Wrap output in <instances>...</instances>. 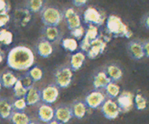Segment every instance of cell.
<instances>
[{
  "mask_svg": "<svg viewBox=\"0 0 149 124\" xmlns=\"http://www.w3.org/2000/svg\"><path fill=\"white\" fill-rule=\"evenodd\" d=\"M34 60V55L30 48L17 46L13 48L8 53L7 64L15 71H26L31 68Z\"/></svg>",
  "mask_w": 149,
  "mask_h": 124,
  "instance_id": "obj_1",
  "label": "cell"
},
{
  "mask_svg": "<svg viewBox=\"0 0 149 124\" xmlns=\"http://www.w3.org/2000/svg\"><path fill=\"white\" fill-rule=\"evenodd\" d=\"M106 30L108 33L114 38H129L132 37L131 31L122 19L117 15H111L106 20Z\"/></svg>",
  "mask_w": 149,
  "mask_h": 124,
  "instance_id": "obj_2",
  "label": "cell"
},
{
  "mask_svg": "<svg viewBox=\"0 0 149 124\" xmlns=\"http://www.w3.org/2000/svg\"><path fill=\"white\" fill-rule=\"evenodd\" d=\"M63 15L55 7H45L41 12L42 23L47 26H58L62 20Z\"/></svg>",
  "mask_w": 149,
  "mask_h": 124,
  "instance_id": "obj_3",
  "label": "cell"
},
{
  "mask_svg": "<svg viewBox=\"0 0 149 124\" xmlns=\"http://www.w3.org/2000/svg\"><path fill=\"white\" fill-rule=\"evenodd\" d=\"M110 36L100 35L97 39L92 42L90 47L86 52L87 57L90 59H95L101 55L104 52V50L107 46V43L110 42Z\"/></svg>",
  "mask_w": 149,
  "mask_h": 124,
  "instance_id": "obj_4",
  "label": "cell"
},
{
  "mask_svg": "<svg viewBox=\"0 0 149 124\" xmlns=\"http://www.w3.org/2000/svg\"><path fill=\"white\" fill-rule=\"evenodd\" d=\"M73 79V71L69 66L58 68L55 73V85L58 88H68Z\"/></svg>",
  "mask_w": 149,
  "mask_h": 124,
  "instance_id": "obj_5",
  "label": "cell"
},
{
  "mask_svg": "<svg viewBox=\"0 0 149 124\" xmlns=\"http://www.w3.org/2000/svg\"><path fill=\"white\" fill-rule=\"evenodd\" d=\"M127 52L130 57L135 60H140L145 57L143 43L139 39H132L127 44Z\"/></svg>",
  "mask_w": 149,
  "mask_h": 124,
  "instance_id": "obj_6",
  "label": "cell"
},
{
  "mask_svg": "<svg viewBox=\"0 0 149 124\" xmlns=\"http://www.w3.org/2000/svg\"><path fill=\"white\" fill-rule=\"evenodd\" d=\"M106 95L100 90H94L87 94L84 99V103L87 107L91 109H97L101 107L106 102Z\"/></svg>",
  "mask_w": 149,
  "mask_h": 124,
  "instance_id": "obj_7",
  "label": "cell"
},
{
  "mask_svg": "<svg viewBox=\"0 0 149 124\" xmlns=\"http://www.w3.org/2000/svg\"><path fill=\"white\" fill-rule=\"evenodd\" d=\"M84 20L87 24L98 26L103 24L105 17L99 10L94 7H89L84 12Z\"/></svg>",
  "mask_w": 149,
  "mask_h": 124,
  "instance_id": "obj_8",
  "label": "cell"
},
{
  "mask_svg": "<svg viewBox=\"0 0 149 124\" xmlns=\"http://www.w3.org/2000/svg\"><path fill=\"white\" fill-rule=\"evenodd\" d=\"M101 113L106 118L109 120H114L120 114L121 111L116 102L111 99L106 100L101 106Z\"/></svg>",
  "mask_w": 149,
  "mask_h": 124,
  "instance_id": "obj_9",
  "label": "cell"
},
{
  "mask_svg": "<svg viewBox=\"0 0 149 124\" xmlns=\"http://www.w3.org/2000/svg\"><path fill=\"white\" fill-rule=\"evenodd\" d=\"M100 36L98 33V28L97 26L89 25L87 30L85 31L84 37L81 39V42L80 43V48L81 51L84 52H87L89 48L90 47L91 43L93 41L97 39V37Z\"/></svg>",
  "mask_w": 149,
  "mask_h": 124,
  "instance_id": "obj_10",
  "label": "cell"
},
{
  "mask_svg": "<svg viewBox=\"0 0 149 124\" xmlns=\"http://www.w3.org/2000/svg\"><path fill=\"white\" fill-rule=\"evenodd\" d=\"M59 89L55 84H48L41 91V100L45 104H52L58 100Z\"/></svg>",
  "mask_w": 149,
  "mask_h": 124,
  "instance_id": "obj_11",
  "label": "cell"
},
{
  "mask_svg": "<svg viewBox=\"0 0 149 124\" xmlns=\"http://www.w3.org/2000/svg\"><path fill=\"white\" fill-rule=\"evenodd\" d=\"M134 97L130 91H123L117 97L116 103L121 113H127L134 106Z\"/></svg>",
  "mask_w": 149,
  "mask_h": 124,
  "instance_id": "obj_12",
  "label": "cell"
},
{
  "mask_svg": "<svg viewBox=\"0 0 149 124\" xmlns=\"http://www.w3.org/2000/svg\"><path fill=\"white\" fill-rule=\"evenodd\" d=\"M74 117L71 107L66 104H61L55 109V120L63 124L69 122Z\"/></svg>",
  "mask_w": 149,
  "mask_h": 124,
  "instance_id": "obj_13",
  "label": "cell"
},
{
  "mask_svg": "<svg viewBox=\"0 0 149 124\" xmlns=\"http://www.w3.org/2000/svg\"><path fill=\"white\" fill-rule=\"evenodd\" d=\"M63 17L69 30H73L81 27V17L73 8H67L63 13Z\"/></svg>",
  "mask_w": 149,
  "mask_h": 124,
  "instance_id": "obj_14",
  "label": "cell"
},
{
  "mask_svg": "<svg viewBox=\"0 0 149 124\" xmlns=\"http://www.w3.org/2000/svg\"><path fill=\"white\" fill-rule=\"evenodd\" d=\"M36 50L38 55L43 58L49 57L53 52V47L52 43L42 37L39 39L36 43Z\"/></svg>",
  "mask_w": 149,
  "mask_h": 124,
  "instance_id": "obj_15",
  "label": "cell"
},
{
  "mask_svg": "<svg viewBox=\"0 0 149 124\" xmlns=\"http://www.w3.org/2000/svg\"><path fill=\"white\" fill-rule=\"evenodd\" d=\"M37 116L41 121L48 123L55 119V110L49 105H42L38 109Z\"/></svg>",
  "mask_w": 149,
  "mask_h": 124,
  "instance_id": "obj_16",
  "label": "cell"
},
{
  "mask_svg": "<svg viewBox=\"0 0 149 124\" xmlns=\"http://www.w3.org/2000/svg\"><path fill=\"white\" fill-rule=\"evenodd\" d=\"M44 38L50 43H55L61 39V30L58 26H45L42 28Z\"/></svg>",
  "mask_w": 149,
  "mask_h": 124,
  "instance_id": "obj_17",
  "label": "cell"
},
{
  "mask_svg": "<svg viewBox=\"0 0 149 124\" xmlns=\"http://www.w3.org/2000/svg\"><path fill=\"white\" fill-rule=\"evenodd\" d=\"M111 82V80L108 77L104 71H99L93 77V85L96 90L106 89V87Z\"/></svg>",
  "mask_w": 149,
  "mask_h": 124,
  "instance_id": "obj_18",
  "label": "cell"
},
{
  "mask_svg": "<svg viewBox=\"0 0 149 124\" xmlns=\"http://www.w3.org/2000/svg\"><path fill=\"white\" fill-rule=\"evenodd\" d=\"M103 71L106 73V75L111 80V81L115 83L116 81H120L123 76V71L121 69L120 67L118 66L116 64H109L106 65Z\"/></svg>",
  "mask_w": 149,
  "mask_h": 124,
  "instance_id": "obj_19",
  "label": "cell"
},
{
  "mask_svg": "<svg viewBox=\"0 0 149 124\" xmlns=\"http://www.w3.org/2000/svg\"><path fill=\"white\" fill-rule=\"evenodd\" d=\"M86 56L83 52H77L73 54L70 59V68L73 71H77L83 66Z\"/></svg>",
  "mask_w": 149,
  "mask_h": 124,
  "instance_id": "obj_20",
  "label": "cell"
},
{
  "mask_svg": "<svg viewBox=\"0 0 149 124\" xmlns=\"http://www.w3.org/2000/svg\"><path fill=\"white\" fill-rule=\"evenodd\" d=\"M73 116L77 119H82L85 116L87 110V106L86 105L84 101L77 100L74 102L71 105Z\"/></svg>",
  "mask_w": 149,
  "mask_h": 124,
  "instance_id": "obj_21",
  "label": "cell"
},
{
  "mask_svg": "<svg viewBox=\"0 0 149 124\" xmlns=\"http://www.w3.org/2000/svg\"><path fill=\"white\" fill-rule=\"evenodd\" d=\"M27 105L32 106L37 104L41 100V91L33 86L28 89L27 94L25 97Z\"/></svg>",
  "mask_w": 149,
  "mask_h": 124,
  "instance_id": "obj_22",
  "label": "cell"
},
{
  "mask_svg": "<svg viewBox=\"0 0 149 124\" xmlns=\"http://www.w3.org/2000/svg\"><path fill=\"white\" fill-rule=\"evenodd\" d=\"M13 105L5 98L0 99V117L4 119L11 118L13 115Z\"/></svg>",
  "mask_w": 149,
  "mask_h": 124,
  "instance_id": "obj_23",
  "label": "cell"
},
{
  "mask_svg": "<svg viewBox=\"0 0 149 124\" xmlns=\"http://www.w3.org/2000/svg\"><path fill=\"white\" fill-rule=\"evenodd\" d=\"M10 119L13 124H30L31 123L29 116L23 111L14 112Z\"/></svg>",
  "mask_w": 149,
  "mask_h": 124,
  "instance_id": "obj_24",
  "label": "cell"
},
{
  "mask_svg": "<svg viewBox=\"0 0 149 124\" xmlns=\"http://www.w3.org/2000/svg\"><path fill=\"white\" fill-rule=\"evenodd\" d=\"M16 19L22 26H26L31 19V12L27 9H21L16 10Z\"/></svg>",
  "mask_w": 149,
  "mask_h": 124,
  "instance_id": "obj_25",
  "label": "cell"
},
{
  "mask_svg": "<svg viewBox=\"0 0 149 124\" xmlns=\"http://www.w3.org/2000/svg\"><path fill=\"white\" fill-rule=\"evenodd\" d=\"M1 80L3 87L8 89L14 87L17 81H18V78L12 72H6L3 73Z\"/></svg>",
  "mask_w": 149,
  "mask_h": 124,
  "instance_id": "obj_26",
  "label": "cell"
},
{
  "mask_svg": "<svg viewBox=\"0 0 149 124\" xmlns=\"http://www.w3.org/2000/svg\"><path fill=\"white\" fill-rule=\"evenodd\" d=\"M44 8V1L42 0H31L26 3V9L30 12H42Z\"/></svg>",
  "mask_w": 149,
  "mask_h": 124,
  "instance_id": "obj_27",
  "label": "cell"
},
{
  "mask_svg": "<svg viewBox=\"0 0 149 124\" xmlns=\"http://www.w3.org/2000/svg\"><path fill=\"white\" fill-rule=\"evenodd\" d=\"M105 89H106V94L111 100L116 98L120 94V88L116 83L113 81H111Z\"/></svg>",
  "mask_w": 149,
  "mask_h": 124,
  "instance_id": "obj_28",
  "label": "cell"
},
{
  "mask_svg": "<svg viewBox=\"0 0 149 124\" xmlns=\"http://www.w3.org/2000/svg\"><path fill=\"white\" fill-rule=\"evenodd\" d=\"M61 45L63 49L71 52H75L78 47L77 41L74 38H65L63 39L61 42Z\"/></svg>",
  "mask_w": 149,
  "mask_h": 124,
  "instance_id": "obj_29",
  "label": "cell"
},
{
  "mask_svg": "<svg viewBox=\"0 0 149 124\" xmlns=\"http://www.w3.org/2000/svg\"><path fill=\"white\" fill-rule=\"evenodd\" d=\"M134 106L138 110H143L147 107V100L143 95L138 93L134 98Z\"/></svg>",
  "mask_w": 149,
  "mask_h": 124,
  "instance_id": "obj_30",
  "label": "cell"
},
{
  "mask_svg": "<svg viewBox=\"0 0 149 124\" xmlns=\"http://www.w3.org/2000/svg\"><path fill=\"white\" fill-rule=\"evenodd\" d=\"M13 91H14L15 96L17 99H20L25 98L26 94H27L28 89L23 87L21 81L18 79V81H17L15 85L13 87Z\"/></svg>",
  "mask_w": 149,
  "mask_h": 124,
  "instance_id": "obj_31",
  "label": "cell"
},
{
  "mask_svg": "<svg viewBox=\"0 0 149 124\" xmlns=\"http://www.w3.org/2000/svg\"><path fill=\"white\" fill-rule=\"evenodd\" d=\"M28 74L30 76L31 78L33 81V82L39 81L43 77V71L39 67L34 66L31 68L30 71L28 72Z\"/></svg>",
  "mask_w": 149,
  "mask_h": 124,
  "instance_id": "obj_32",
  "label": "cell"
},
{
  "mask_svg": "<svg viewBox=\"0 0 149 124\" xmlns=\"http://www.w3.org/2000/svg\"><path fill=\"white\" fill-rule=\"evenodd\" d=\"M13 42V33L9 30L2 29L0 30V42L5 45H9Z\"/></svg>",
  "mask_w": 149,
  "mask_h": 124,
  "instance_id": "obj_33",
  "label": "cell"
},
{
  "mask_svg": "<svg viewBox=\"0 0 149 124\" xmlns=\"http://www.w3.org/2000/svg\"><path fill=\"white\" fill-rule=\"evenodd\" d=\"M19 80L21 81L23 87H24L26 89H30L31 87H33V83H34L33 80H32V78L30 77V76L28 74V73L26 74V75L23 76L21 78H19Z\"/></svg>",
  "mask_w": 149,
  "mask_h": 124,
  "instance_id": "obj_34",
  "label": "cell"
},
{
  "mask_svg": "<svg viewBox=\"0 0 149 124\" xmlns=\"http://www.w3.org/2000/svg\"><path fill=\"white\" fill-rule=\"evenodd\" d=\"M26 106H27V103L25 98L17 99L13 104V107L17 110V111H23L26 109Z\"/></svg>",
  "mask_w": 149,
  "mask_h": 124,
  "instance_id": "obj_35",
  "label": "cell"
},
{
  "mask_svg": "<svg viewBox=\"0 0 149 124\" xmlns=\"http://www.w3.org/2000/svg\"><path fill=\"white\" fill-rule=\"evenodd\" d=\"M85 31H84V29L82 26L79 28H77L74 29V30H71V33L73 36H74L75 39H80L81 38L84 37V34H85Z\"/></svg>",
  "mask_w": 149,
  "mask_h": 124,
  "instance_id": "obj_36",
  "label": "cell"
},
{
  "mask_svg": "<svg viewBox=\"0 0 149 124\" xmlns=\"http://www.w3.org/2000/svg\"><path fill=\"white\" fill-rule=\"evenodd\" d=\"M9 9L10 7L8 4L3 0H0V15L8 14Z\"/></svg>",
  "mask_w": 149,
  "mask_h": 124,
  "instance_id": "obj_37",
  "label": "cell"
},
{
  "mask_svg": "<svg viewBox=\"0 0 149 124\" xmlns=\"http://www.w3.org/2000/svg\"><path fill=\"white\" fill-rule=\"evenodd\" d=\"M10 20V16L8 14L0 15V27L5 26Z\"/></svg>",
  "mask_w": 149,
  "mask_h": 124,
  "instance_id": "obj_38",
  "label": "cell"
},
{
  "mask_svg": "<svg viewBox=\"0 0 149 124\" xmlns=\"http://www.w3.org/2000/svg\"><path fill=\"white\" fill-rule=\"evenodd\" d=\"M143 49L145 52V56L149 58V40H146L143 42Z\"/></svg>",
  "mask_w": 149,
  "mask_h": 124,
  "instance_id": "obj_39",
  "label": "cell"
},
{
  "mask_svg": "<svg viewBox=\"0 0 149 124\" xmlns=\"http://www.w3.org/2000/svg\"><path fill=\"white\" fill-rule=\"evenodd\" d=\"M72 2L75 7H80L85 5L87 1L86 0H74V1H72Z\"/></svg>",
  "mask_w": 149,
  "mask_h": 124,
  "instance_id": "obj_40",
  "label": "cell"
},
{
  "mask_svg": "<svg viewBox=\"0 0 149 124\" xmlns=\"http://www.w3.org/2000/svg\"><path fill=\"white\" fill-rule=\"evenodd\" d=\"M142 23L146 28L149 30V15L144 16L143 18L142 19Z\"/></svg>",
  "mask_w": 149,
  "mask_h": 124,
  "instance_id": "obj_41",
  "label": "cell"
},
{
  "mask_svg": "<svg viewBox=\"0 0 149 124\" xmlns=\"http://www.w3.org/2000/svg\"><path fill=\"white\" fill-rule=\"evenodd\" d=\"M47 124H63V123H60V122L57 121L56 120H55V119H54L53 121H52L49 122V123H48Z\"/></svg>",
  "mask_w": 149,
  "mask_h": 124,
  "instance_id": "obj_42",
  "label": "cell"
},
{
  "mask_svg": "<svg viewBox=\"0 0 149 124\" xmlns=\"http://www.w3.org/2000/svg\"><path fill=\"white\" fill-rule=\"evenodd\" d=\"M30 124H40L39 123H38V122H35V121H31Z\"/></svg>",
  "mask_w": 149,
  "mask_h": 124,
  "instance_id": "obj_43",
  "label": "cell"
},
{
  "mask_svg": "<svg viewBox=\"0 0 149 124\" xmlns=\"http://www.w3.org/2000/svg\"><path fill=\"white\" fill-rule=\"evenodd\" d=\"M3 86H2V83H1V78H0V90L1 89V87H2Z\"/></svg>",
  "mask_w": 149,
  "mask_h": 124,
  "instance_id": "obj_44",
  "label": "cell"
},
{
  "mask_svg": "<svg viewBox=\"0 0 149 124\" xmlns=\"http://www.w3.org/2000/svg\"><path fill=\"white\" fill-rule=\"evenodd\" d=\"M2 60H3L2 56H1V54H0V62H1V61H2Z\"/></svg>",
  "mask_w": 149,
  "mask_h": 124,
  "instance_id": "obj_45",
  "label": "cell"
}]
</instances>
